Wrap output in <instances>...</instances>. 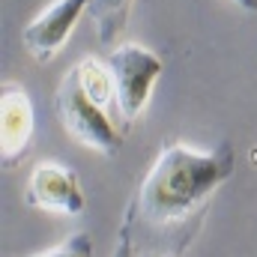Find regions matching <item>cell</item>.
<instances>
[{"label":"cell","mask_w":257,"mask_h":257,"mask_svg":"<svg viewBox=\"0 0 257 257\" xmlns=\"http://www.w3.org/2000/svg\"><path fill=\"white\" fill-rule=\"evenodd\" d=\"M233 174V150L218 144L215 150H194L186 144H171L159 153L147 171L135 200L128 203L123 230L159 233L174 239V254L180 233L197 227L209 197Z\"/></svg>","instance_id":"obj_1"},{"label":"cell","mask_w":257,"mask_h":257,"mask_svg":"<svg viewBox=\"0 0 257 257\" xmlns=\"http://www.w3.org/2000/svg\"><path fill=\"white\" fill-rule=\"evenodd\" d=\"M54 108H57V117L66 126V132L72 135V141H78L81 147H90L102 156H117L120 153L123 135L117 132L114 120L108 117V108L96 105L87 96L75 66L66 72L60 87H57Z\"/></svg>","instance_id":"obj_2"},{"label":"cell","mask_w":257,"mask_h":257,"mask_svg":"<svg viewBox=\"0 0 257 257\" xmlns=\"http://www.w3.org/2000/svg\"><path fill=\"white\" fill-rule=\"evenodd\" d=\"M108 66H111L114 84H117V111L123 114L126 123H135L144 114V108L156 90V81L162 78L165 63L147 45L120 42L111 48Z\"/></svg>","instance_id":"obj_3"},{"label":"cell","mask_w":257,"mask_h":257,"mask_svg":"<svg viewBox=\"0 0 257 257\" xmlns=\"http://www.w3.org/2000/svg\"><path fill=\"white\" fill-rule=\"evenodd\" d=\"M87 9H90V0H54L42 15H36L21 33L30 57H36L39 63H48L54 54H60V48L69 42L72 30L78 27Z\"/></svg>","instance_id":"obj_4"},{"label":"cell","mask_w":257,"mask_h":257,"mask_svg":"<svg viewBox=\"0 0 257 257\" xmlns=\"http://www.w3.org/2000/svg\"><path fill=\"white\" fill-rule=\"evenodd\" d=\"M24 197L30 206L48 209V212H60V215H81L84 212L81 180L72 168H66L60 162H39L30 174Z\"/></svg>","instance_id":"obj_5"},{"label":"cell","mask_w":257,"mask_h":257,"mask_svg":"<svg viewBox=\"0 0 257 257\" xmlns=\"http://www.w3.org/2000/svg\"><path fill=\"white\" fill-rule=\"evenodd\" d=\"M33 126H36V114L30 96L18 84H6V90L0 93V156L6 168L15 165L30 147Z\"/></svg>","instance_id":"obj_6"},{"label":"cell","mask_w":257,"mask_h":257,"mask_svg":"<svg viewBox=\"0 0 257 257\" xmlns=\"http://www.w3.org/2000/svg\"><path fill=\"white\" fill-rule=\"evenodd\" d=\"M75 69H78V78H81L87 96H90L96 105L111 108V102H117L114 72H111V66L105 63V60H99V57H84V60L75 63Z\"/></svg>","instance_id":"obj_7"},{"label":"cell","mask_w":257,"mask_h":257,"mask_svg":"<svg viewBox=\"0 0 257 257\" xmlns=\"http://www.w3.org/2000/svg\"><path fill=\"white\" fill-rule=\"evenodd\" d=\"M128 9H132V0H90V9L87 15L93 18L96 24V33L105 45L117 42L126 30L128 21Z\"/></svg>","instance_id":"obj_8"},{"label":"cell","mask_w":257,"mask_h":257,"mask_svg":"<svg viewBox=\"0 0 257 257\" xmlns=\"http://www.w3.org/2000/svg\"><path fill=\"white\" fill-rule=\"evenodd\" d=\"M90 254H93L90 236L87 233H75V236L66 239L63 245H57V248H51L45 254H36V257H90Z\"/></svg>","instance_id":"obj_9"},{"label":"cell","mask_w":257,"mask_h":257,"mask_svg":"<svg viewBox=\"0 0 257 257\" xmlns=\"http://www.w3.org/2000/svg\"><path fill=\"white\" fill-rule=\"evenodd\" d=\"M242 12H257V0H233Z\"/></svg>","instance_id":"obj_10"},{"label":"cell","mask_w":257,"mask_h":257,"mask_svg":"<svg viewBox=\"0 0 257 257\" xmlns=\"http://www.w3.org/2000/svg\"><path fill=\"white\" fill-rule=\"evenodd\" d=\"M165 257H174V254H165Z\"/></svg>","instance_id":"obj_11"}]
</instances>
